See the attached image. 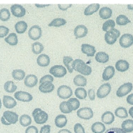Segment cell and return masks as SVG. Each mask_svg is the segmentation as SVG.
Here are the masks:
<instances>
[{"mask_svg":"<svg viewBox=\"0 0 133 133\" xmlns=\"http://www.w3.org/2000/svg\"><path fill=\"white\" fill-rule=\"evenodd\" d=\"M72 66L73 70L84 76L90 75L92 72L91 67L81 59H76L74 61Z\"/></svg>","mask_w":133,"mask_h":133,"instance_id":"6da1fadb","label":"cell"},{"mask_svg":"<svg viewBox=\"0 0 133 133\" xmlns=\"http://www.w3.org/2000/svg\"><path fill=\"white\" fill-rule=\"evenodd\" d=\"M19 116L17 113L10 111L4 112L1 118V122L3 125L8 126L15 124L18 121Z\"/></svg>","mask_w":133,"mask_h":133,"instance_id":"7a4b0ae2","label":"cell"},{"mask_svg":"<svg viewBox=\"0 0 133 133\" xmlns=\"http://www.w3.org/2000/svg\"><path fill=\"white\" fill-rule=\"evenodd\" d=\"M32 116L35 122L37 124L46 123L48 119V114L40 108H36L32 112Z\"/></svg>","mask_w":133,"mask_h":133,"instance_id":"3957f363","label":"cell"},{"mask_svg":"<svg viewBox=\"0 0 133 133\" xmlns=\"http://www.w3.org/2000/svg\"><path fill=\"white\" fill-rule=\"evenodd\" d=\"M120 35V32L114 28L106 32L104 36L105 40L108 44L112 45L115 43Z\"/></svg>","mask_w":133,"mask_h":133,"instance_id":"277c9868","label":"cell"},{"mask_svg":"<svg viewBox=\"0 0 133 133\" xmlns=\"http://www.w3.org/2000/svg\"><path fill=\"white\" fill-rule=\"evenodd\" d=\"M57 94L59 98L65 100L69 98L72 95V90L69 86L62 85L58 88Z\"/></svg>","mask_w":133,"mask_h":133,"instance_id":"5b68a950","label":"cell"},{"mask_svg":"<svg viewBox=\"0 0 133 133\" xmlns=\"http://www.w3.org/2000/svg\"><path fill=\"white\" fill-rule=\"evenodd\" d=\"M49 72L55 77H64L67 73L66 68L62 65H55L50 69Z\"/></svg>","mask_w":133,"mask_h":133,"instance_id":"8992f818","label":"cell"},{"mask_svg":"<svg viewBox=\"0 0 133 133\" xmlns=\"http://www.w3.org/2000/svg\"><path fill=\"white\" fill-rule=\"evenodd\" d=\"M77 115L80 118L84 120H89L93 118L94 112L90 108L84 107L77 110Z\"/></svg>","mask_w":133,"mask_h":133,"instance_id":"52a82bcc","label":"cell"},{"mask_svg":"<svg viewBox=\"0 0 133 133\" xmlns=\"http://www.w3.org/2000/svg\"><path fill=\"white\" fill-rule=\"evenodd\" d=\"M132 88L133 84L132 83L129 82L124 83L118 88L116 91V95L118 97H123L130 93Z\"/></svg>","mask_w":133,"mask_h":133,"instance_id":"ba28073f","label":"cell"},{"mask_svg":"<svg viewBox=\"0 0 133 133\" xmlns=\"http://www.w3.org/2000/svg\"><path fill=\"white\" fill-rule=\"evenodd\" d=\"M41 28L37 25H34L30 27L28 32L29 37L34 41L39 39L42 36Z\"/></svg>","mask_w":133,"mask_h":133,"instance_id":"9c48e42d","label":"cell"},{"mask_svg":"<svg viewBox=\"0 0 133 133\" xmlns=\"http://www.w3.org/2000/svg\"><path fill=\"white\" fill-rule=\"evenodd\" d=\"M111 90V84L109 83H106L101 85L98 89L97 92V97L99 98L106 97L109 94Z\"/></svg>","mask_w":133,"mask_h":133,"instance_id":"30bf717a","label":"cell"},{"mask_svg":"<svg viewBox=\"0 0 133 133\" xmlns=\"http://www.w3.org/2000/svg\"><path fill=\"white\" fill-rule=\"evenodd\" d=\"M14 97L19 101L24 102H29L33 100V96L28 92L26 91H16L14 94Z\"/></svg>","mask_w":133,"mask_h":133,"instance_id":"8fae6325","label":"cell"},{"mask_svg":"<svg viewBox=\"0 0 133 133\" xmlns=\"http://www.w3.org/2000/svg\"><path fill=\"white\" fill-rule=\"evenodd\" d=\"M119 44L123 48H128L133 44V36L129 34H125L120 37Z\"/></svg>","mask_w":133,"mask_h":133,"instance_id":"7c38bea8","label":"cell"},{"mask_svg":"<svg viewBox=\"0 0 133 133\" xmlns=\"http://www.w3.org/2000/svg\"><path fill=\"white\" fill-rule=\"evenodd\" d=\"M12 15L17 18H22L26 14L25 9L20 4L12 5L10 8Z\"/></svg>","mask_w":133,"mask_h":133,"instance_id":"4fadbf2b","label":"cell"},{"mask_svg":"<svg viewBox=\"0 0 133 133\" xmlns=\"http://www.w3.org/2000/svg\"><path fill=\"white\" fill-rule=\"evenodd\" d=\"M88 33V29L84 25H78L74 30V35L76 39L84 37Z\"/></svg>","mask_w":133,"mask_h":133,"instance_id":"5bb4252c","label":"cell"},{"mask_svg":"<svg viewBox=\"0 0 133 133\" xmlns=\"http://www.w3.org/2000/svg\"><path fill=\"white\" fill-rule=\"evenodd\" d=\"M17 104V102L14 98L9 95L3 96V105L6 108L12 109L15 107Z\"/></svg>","mask_w":133,"mask_h":133,"instance_id":"9a60e30c","label":"cell"},{"mask_svg":"<svg viewBox=\"0 0 133 133\" xmlns=\"http://www.w3.org/2000/svg\"><path fill=\"white\" fill-rule=\"evenodd\" d=\"M81 51L88 57H93L96 53L95 47L88 44H83L81 45Z\"/></svg>","mask_w":133,"mask_h":133,"instance_id":"2e32d148","label":"cell"},{"mask_svg":"<svg viewBox=\"0 0 133 133\" xmlns=\"http://www.w3.org/2000/svg\"><path fill=\"white\" fill-rule=\"evenodd\" d=\"M38 81V78L36 75L29 74L25 78L24 84L27 87L32 88L37 84Z\"/></svg>","mask_w":133,"mask_h":133,"instance_id":"e0dca14e","label":"cell"},{"mask_svg":"<svg viewBox=\"0 0 133 133\" xmlns=\"http://www.w3.org/2000/svg\"><path fill=\"white\" fill-rule=\"evenodd\" d=\"M115 69L114 66H108L104 70L102 74V78L105 81H108L111 79L115 74Z\"/></svg>","mask_w":133,"mask_h":133,"instance_id":"ac0fdd59","label":"cell"},{"mask_svg":"<svg viewBox=\"0 0 133 133\" xmlns=\"http://www.w3.org/2000/svg\"><path fill=\"white\" fill-rule=\"evenodd\" d=\"M54 89V85L50 82H45L41 84L39 87V90L41 92L45 94L52 92Z\"/></svg>","mask_w":133,"mask_h":133,"instance_id":"d6986e66","label":"cell"},{"mask_svg":"<svg viewBox=\"0 0 133 133\" xmlns=\"http://www.w3.org/2000/svg\"><path fill=\"white\" fill-rule=\"evenodd\" d=\"M37 64L41 67L48 66L50 63V57L45 54H42L38 56L37 60Z\"/></svg>","mask_w":133,"mask_h":133,"instance_id":"ffe728a7","label":"cell"},{"mask_svg":"<svg viewBox=\"0 0 133 133\" xmlns=\"http://www.w3.org/2000/svg\"><path fill=\"white\" fill-rule=\"evenodd\" d=\"M101 119L104 124L110 125L115 121V116L112 112L108 111L103 113Z\"/></svg>","mask_w":133,"mask_h":133,"instance_id":"44dd1931","label":"cell"},{"mask_svg":"<svg viewBox=\"0 0 133 133\" xmlns=\"http://www.w3.org/2000/svg\"><path fill=\"white\" fill-rule=\"evenodd\" d=\"M66 105L69 109L72 112L79 109L80 105V102L77 98H70L66 102Z\"/></svg>","mask_w":133,"mask_h":133,"instance_id":"7402d4cb","label":"cell"},{"mask_svg":"<svg viewBox=\"0 0 133 133\" xmlns=\"http://www.w3.org/2000/svg\"><path fill=\"white\" fill-rule=\"evenodd\" d=\"M55 125L58 128H63L65 127L67 124V118L64 115H58L55 118Z\"/></svg>","mask_w":133,"mask_h":133,"instance_id":"603a6c76","label":"cell"},{"mask_svg":"<svg viewBox=\"0 0 133 133\" xmlns=\"http://www.w3.org/2000/svg\"><path fill=\"white\" fill-rule=\"evenodd\" d=\"M130 65L126 61L120 60L116 63L115 67L118 71L120 72H124L129 69Z\"/></svg>","mask_w":133,"mask_h":133,"instance_id":"cb8c5ba5","label":"cell"},{"mask_svg":"<svg viewBox=\"0 0 133 133\" xmlns=\"http://www.w3.org/2000/svg\"><path fill=\"white\" fill-rule=\"evenodd\" d=\"M112 15V10L107 7H103L100 9L99 15L102 19H107L111 18Z\"/></svg>","mask_w":133,"mask_h":133,"instance_id":"d4e9b609","label":"cell"},{"mask_svg":"<svg viewBox=\"0 0 133 133\" xmlns=\"http://www.w3.org/2000/svg\"><path fill=\"white\" fill-rule=\"evenodd\" d=\"M28 25L24 21H19L15 25V28L17 33L22 34L24 33L27 30Z\"/></svg>","mask_w":133,"mask_h":133,"instance_id":"484cf974","label":"cell"},{"mask_svg":"<svg viewBox=\"0 0 133 133\" xmlns=\"http://www.w3.org/2000/svg\"><path fill=\"white\" fill-rule=\"evenodd\" d=\"M100 7L99 4H92L88 6L84 11V15L86 16L91 15L97 11Z\"/></svg>","mask_w":133,"mask_h":133,"instance_id":"4316f807","label":"cell"},{"mask_svg":"<svg viewBox=\"0 0 133 133\" xmlns=\"http://www.w3.org/2000/svg\"><path fill=\"white\" fill-rule=\"evenodd\" d=\"M105 129L104 125L100 122L95 123L91 127V131L94 133H103Z\"/></svg>","mask_w":133,"mask_h":133,"instance_id":"83f0119b","label":"cell"},{"mask_svg":"<svg viewBox=\"0 0 133 133\" xmlns=\"http://www.w3.org/2000/svg\"><path fill=\"white\" fill-rule=\"evenodd\" d=\"M95 59L97 62L104 64L109 61V56L105 52L100 51L96 54Z\"/></svg>","mask_w":133,"mask_h":133,"instance_id":"f1b7e54d","label":"cell"},{"mask_svg":"<svg viewBox=\"0 0 133 133\" xmlns=\"http://www.w3.org/2000/svg\"><path fill=\"white\" fill-rule=\"evenodd\" d=\"M73 82L76 86L84 87L87 85V79L83 76L79 74L74 77Z\"/></svg>","mask_w":133,"mask_h":133,"instance_id":"f546056e","label":"cell"},{"mask_svg":"<svg viewBox=\"0 0 133 133\" xmlns=\"http://www.w3.org/2000/svg\"><path fill=\"white\" fill-rule=\"evenodd\" d=\"M122 129L126 133L131 132L133 131V121L128 119L125 120L122 124Z\"/></svg>","mask_w":133,"mask_h":133,"instance_id":"4dcf8cb0","label":"cell"},{"mask_svg":"<svg viewBox=\"0 0 133 133\" xmlns=\"http://www.w3.org/2000/svg\"><path fill=\"white\" fill-rule=\"evenodd\" d=\"M5 41L11 46H15L18 44V37L16 34L12 33L5 38Z\"/></svg>","mask_w":133,"mask_h":133,"instance_id":"1f68e13d","label":"cell"},{"mask_svg":"<svg viewBox=\"0 0 133 133\" xmlns=\"http://www.w3.org/2000/svg\"><path fill=\"white\" fill-rule=\"evenodd\" d=\"M32 119L29 115L24 114L22 115L19 118V123L23 127H26L30 125L32 123Z\"/></svg>","mask_w":133,"mask_h":133,"instance_id":"d6a6232c","label":"cell"},{"mask_svg":"<svg viewBox=\"0 0 133 133\" xmlns=\"http://www.w3.org/2000/svg\"><path fill=\"white\" fill-rule=\"evenodd\" d=\"M12 76L14 79L20 81L25 78V73L22 69H15L12 71Z\"/></svg>","mask_w":133,"mask_h":133,"instance_id":"836d02e7","label":"cell"},{"mask_svg":"<svg viewBox=\"0 0 133 133\" xmlns=\"http://www.w3.org/2000/svg\"><path fill=\"white\" fill-rule=\"evenodd\" d=\"M4 89L7 93H13L16 90L17 87L14 84L13 81H8L5 83L4 84Z\"/></svg>","mask_w":133,"mask_h":133,"instance_id":"e575fe53","label":"cell"},{"mask_svg":"<svg viewBox=\"0 0 133 133\" xmlns=\"http://www.w3.org/2000/svg\"><path fill=\"white\" fill-rule=\"evenodd\" d=\"M116 116L120 118H126L128 117L127 110L124 107H119L117 108L115 112Z\"/></svg>","mask_w":133,"mask_h":133,"instance_id":"d590c367","label":"cell"},{"mask_svg":"<svg viewBox=\"0 0 133 133\" xmlns=\"http://www.w3.org/2000/svg\"><path fill=\"white\" fill-rule=\"evenodd\" d=\"M66 20L63 18H56L53 19L49 24V26H54V27H60L66 24Z\"/></svg>","mask_w":133,"mask_h":133,"instance_id":"8d00e7d4","label":"cell"},{"mask_svg":"<svg viewBox=\"0 0 133 133\" xmlns=\"http://www.w3.org/2000/svg\"><path fill=\"white\" fill-rule=\"evenodd\" d=\"M74 93L76 97L81 100L85 99L87 96V91L83 88L79 87L76 88Z\"/></svg>","mask_w":133,"mask_h":133,"instance_id":"74e56055","label":"cell"},{"mask_svg":"<svg viewBox=\"0 0 133 133\" xmlns=\"http://www.w3.org/2000/svg\"><path fill=\"white\" fill-rule=\"evenodd\" d=\"M44 49L43 45L40 42H35L32 44V51L35 54H39L43 52Z\"/></svg>","mask_w":133,"mask_h":133,"instance_id":"f35d334b","label":"cell"},{"mask_svg":"<svg viewBox=\"0 0 133 133\" xmlns=\"http://www.w3.org/2000/svg\"><path fill=\"white\" fill-rule=\"evenodd\" d=\"M63 63L66 66L69 72L72 73L73 72V69L72 68V64L73 59L70 56H64L63 57Z\"/></svg>","mask_w":133,"mask_h":133,"instance_id":"ab89813d","label":"cell"},{"mask_svg":"<svg viewBox=\"0 0 133 133\" xmlns=\"http://www.w3.org/2000/svg\"><path fill=\"white\" fill-rule=\"evenodd\" d=\"M115 22L112 19H109L105 22L102 26V30L104 32H108L114 29L115 26Z\"/></svg>","mask_w":133,"mask_h":133,"instance_id":"60d3db41","label":"cell"},{"mask_svg":"<svg viewBox=\"0 0 133 133\" xmlns=\"http://www.w3.org/2000/svg\"><path fill=\"white\" fill-rule=\"evenodd\" d=\"M11 14L9 10L4 8L0 11V19L3 22H6L10 19Z\"/></svg>","mask_w":133,"mask_h":133,"instance_id":"b9f144b4","label":"cell"},{"mask_svg":"<svg viewBox=\"0 0 133 133\" xmlns=\"http://www.w3.org/2000/svg\"><path fill=\"white\" fill-rule=\"evenodd\" d=\"M116 22L119 25H125L128 23L131 22V21L126 16L124 15H119L116 19Z\"/></svg>","mask_w":133,"mask_h":133,"instance_id":"7bdbcfd3","label":"cell"},{"mask_svg":"<svg viewBox=\"0 0 133 133\" xmlns=\"http://www.w3.org/2000/svg\"><path fill=\"white\" fill-rule=\"evenodd\" d=\"M59 108L61 112L64 114H69L72 112L71 111L69 110L66 105V102L63 101L61 103Z\"/></svg>","mask_w":133,"mask_h":133,"instance_id":"ee69618b","label":"cell"},{"mask_svg":"<svg viewBox=\"0 0 133 133\" xmlns=\"http://www.w3.org/2000/svg\"><path fill=\"white\" fill-rule=\"evenodd\" d=\"M54 81V77L50 74H47V75H45V76H44L41 78L39 81L40 84L47 82H50L52 83Z\"/></svg>","mask_w":133,"mask_h":133,"instance_id":"f6af8a7d","label":"cell"},{"mask_svg":"<svg viewBox=\"0 0 133 133\" xmlns=\"http://www.w3.org/2000/svg\"><path fill=\"white\" fill-rule=\"evenodd\" d=\"M9 30L8 27L4 26H0V38H2L7 36Z\"/></svg>","mask_w":133,"mask_h":133,"instance_id":"bcb514c9","label":"cell"},{"mask_svg":"<svg viewBox=\"0 0 133 133\" xmlns=\"http://www.w3.org/2000/svg\"><path fill=\"white\" fill-rule=\"evenodd\" d=\"M74 132L75 133H85L84 128L79 123H76L74 125Z\"/></svg>","mask_w":133,"mask_h":133,"instance_id":"7dc6e473","label":"cell"},{"mask_svg":"<svg viewBox=\"0 0 133 133\" xmlns=\"http://www.w3.org/2000/svg\"><path fill=\"white\" fill-rule=\"evenodd\" d=\"M105 133H126L122 129L119 128H112L108 129Z\"/></svg>","mask_w":133,"mask_h":133,"instance_id":"c3c4849f","label":"cell"},{"mask_svg":"<svg viewBox=\"0 0 133 133\" xmlns=\"http://www.w3.org/2000/svg\"><path fill=\"white\" fill-rule=\"evenodd\" d=\"M25 133H38V130L34 126H30L26 128Z\"/></svg>","mask_w":133,"mask_h":133,"instance_id":"681fc988","label":"cell"},{"mask_svg":"<svg viewBox=\"0 0 133 133\" xmlns=\"http://www.w3.org/2000/svg\"><path fill=\"white\" fill-rule=\"evenodd\" d=\"M51 127L50 125H45L42 127L39 133H50L51 131Z\"/></svg>","mask_w":133,"mask_h":133,"instance_id":"f907efd6","label":"cell"},{"mask_svg":"<svg viewBox=\"0 0 133 133\" xmlns=\"http://www.w3.org/2000/svg\"><path fill=\"white\" fill-rule=\"evenodd\" d=\"M88 95L89 99L91 101H94L95 98V92L93 89H91L88 91Z\"/></svg>","mask_w":133,"mask_h":133,"instance_id":"816d5d0a","label":"cell"},{"mask_svg":"<svg viewBox=\"0 0 133 133\" xmlns=\"http://www.w3.org/2000/svg\"><path fill=\"white\" fill-rule=\"evenodd\" d=\"M72 5V4H58V8L61 10L63 11H66L69 8H71Z\"/></svg>","mask_w":133,"mask_h":133,"instance_id":"f5cc1de1","label":"cell"},{"mask_svg":"<svg viewBox=\"0 0 133 133\" xmlns=\"http://www.w3.org/2000/svg\"><path fill=\"white\" fill-rule=\"evenodd\" d=\"M127 103L131 105H133V94L129 95L127 98Z\"/></svg>","mask_w":133,"mask_h":133,"instance_id":"db71d44e","label":"cell"},{"mask_svg":"<svg viewBox=\"0 0 133 133\" xmlns=\"http://www.w3.org/2000/svg\"><path fill=\"white\" fill-rule=\"evenodd\" d=\"M50 4H35V5L36 6L37 8H43L44 7H47V6H49Z\"/></svg>","mask_w":133,"mask_h":133,"instance_id":"11a10c76","label":"cell"},{"mask_svg":"<svg viewBox=\"0 0 133 133\" xmlns=\"http://www.w3.org/2000/svg\"><path fill=\"white\" fill-rule=\"evenodd\" d=\"M58 133H72L69 130L64 129L61 130L58 132Z\"/></svg>","mask_w":133,"mask_h":133,"instance_id":"9f6ffc18","label":"cell"},{"mask_svg":"<svg viewBox=\"0 0 133 133\" xmlns=\"http://www.w3.org/2000/svg\"><path fill=\"white\" fill-rule=\"evenodd\" d=\"M129 113L130 116H131V117L133 118V106L130 108L129 110Z\"/></svg>","mask_w":133,"mask_h":133,"instance_id":"6f0895ef","label":"cell"},{"mask_svg":"<svg viewBox=\"0 0 133 133\" xmlns=\"http://www.w3.org/2000/svg\"><path fill=\"white\" fill-rule=\"evenodd\" d=\"M128 9L130 10H133V4H129L127 5Z\"/></svg>","mask_w":133,"mask_h":133,"instance_id":"680465c9","label":"cell"},{"mask_svg":"<svg viewBox=\"0 0 133 133\" xmlns=\"http://www.w3.org/2000/svg\"><path fill=\"white\" fill-rule=\"evenodd\" d=\"M2 106V103L1 100L0 98V110L1 109Z\"/></svg>","mask_w":133,"mask_h":133,"instance_id":"91938a15","label":"cell"}]
</instances>
